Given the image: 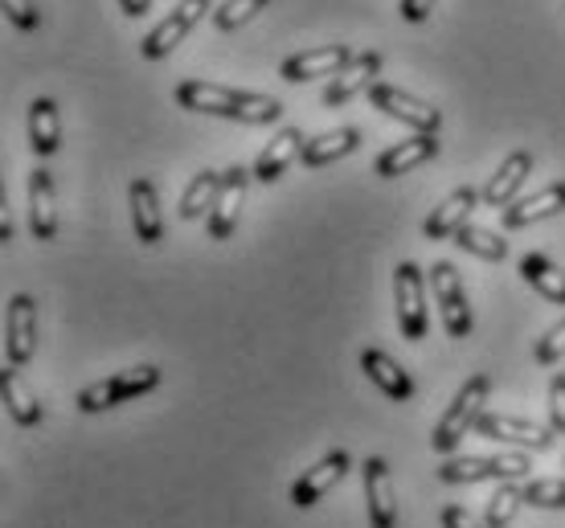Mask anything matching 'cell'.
<instances>
[{"instance_id":"cell-23","label":"cell","mask_w":565,"mask_h":528,"mask_svg":"<svg viewBox=\"0 0 565 528\" xmlns=\"http://www.w3.org/2000/svg\"><path fill=\"white\" fill-rule=\"evenodd\" d=\"M529 172H533V157L529 152H509L504 157V164L492 172V181L483 185V205H500V209H509L512 201H516V193L524 188V181H529Z\"/></svg>"},{"instance_id":"cell-25","label":"cell","mask_w":565,"mask_h":528,"mask_svg":"<svg viewBox=\"0 0 565 528\" xmlns=\"http://www.w3.org/2000/svg\"><path fill=\"white\" fill-rule=\"evenodd\" d=\"M521 279L533 291H537L541 300H550V303H557V308H565V271L553 262V258H545V255H537V250H529V255H521Z\"/></svg>"},{"instance_id":"cell-31","label":"cell","mask_w":565,"mask_h":528,"mask_svg":"<svg viewBox=\"0 0 565 528\" xmlns=\"http://www.w3.org/2000/svg\"><path fill=\"white\" fill-rule=\"evenodd\" d=\"M521 504H524L521 500V487H516V484H500L492 492L488 508H483V525H488V528H509Z\"/></svg>"},{"instance_id":"cell-12","label":"cell","mask_w":565,"mask_h":528,"mask_svg":"<svg viewBox=\"0 0 565 528\" xmlns=\"http://www.w3.org/2000/svg\"><path fill=\"white\" fill-rule=\"evenodd\" d=\"M353 57H356L353 50H349V45H340V42L316 45V50H299V54H291L279 66V78H282V83H291V86L311 83V78H324V74H332V78H337V74L344 71Z\"/></svg>"},{"instance_id":"cell-17","label":"cell","mask_w":565,"mask_h":528,"mask_svg":"<svg viewBox=\"0 0 565 528\" xmlns=\"http://www.w3.org/2000/svg\"><path fill=\"white\" fill-rule=\"evenodd\" d=\"M377 74H382V54H373V50L356 54L353 62L324 86V107H344V103L356 99L361 90H373V86H377Z\"/></svg>"},{"instance_id":"cell-14","label":"cell","mask_w":565,"mask_h":528,"mask_svg":"<svg viewBox=\"0 0 565 528\" xmlns=\"http://www.w3.org/2000/svg\"><path fill=\"white\" fill-rule=\"evenodd\" d=\"M361 484H365L369 528H397L394 479H390V463L382 455H369L361 463Z\"/></svg>"},{"instance_id":"cell-1","label":"cell","mask_w":565,"mask_h":528,"mask_svg":"<svg viewBox=\"0 0 565 528\" xmlns=\"http://www.w3.org/2000/svg\"><path fill=\"white\" fill-rule=\"evenodd\" d=\"M177 107L198 115H217V119H234L246 128H267L282 119V103L275 95H255V90H234L222 83H201V78H184L177 86Z\"/></svg>"},{"instance_id":"cell-19","label":"cell","mask_w":565,"mask_h":528,"mask_svg":"<svg viewBox=\"0 0 565 528\" xmlns=\"http://www.w3.org/2000/svg\"><path fill=\"white\" fill-rule=\"evenodd\" d=\"M438 157V140L435 136H411V140H397L394 148H385L382 157L373 160V172L394 181V176H406V172L423 169Z\"/></svg>"},{"instance_id":"cell-32","label":"cell","mask_w":565,"mask_h":528,"mask_svg":"<svg viewBox=\"0 0 565 528\" xmlns=\"http://www.w3.org/2000/svg\"><path fill=\"white\" fill-rule=\"evenodd\" d=\"M521 500L529 508H565V479L562 475H553V479H524Z\"/></svg>"},{"instance_id":"cell-38","label":"cell","mask_w":565,"mask_h":528,"mask_svg":"<svg viewBox=\"0 0 565 528\" xmlns=\"http://www.w3.org/2000/svg\"><path fill=\"white\" fill-rule=\"evenodd\" d=\"M119 9L128 17H148L152 13V0H119Z\"/></svg>"},{"instance_id":"cell-5","label":"cell","mask_w":565,"mask_h":528,"mask_svg":"<svg viewBox=\"0 0 565 528\" xmlns=\"http://www.w3.org/2000/svg\"><path fill=\"white\" fill-rule=\"evenodd\" d=\"M394 312L397 328L406 341H423L430 328V315H426V271L418 262H397L394 271Z\"/></svg>"},{"instance_id":"cell-18","label":"cell","mask_w":565,"mask_h":528,"mask_svg":"<svg viewBox=\"0 0 565 528\" xmlns=\"http://www.w3.org/2000/svg\"><path fill=\"white\" fill-rule=\"evenodd\" d=\"M29 234L38 243H54L57 238V197L54 176L45 169L29 172Z\"/></svg>"},{"instance_id":"cell-30","label":"cell","mask_w":565,"mask_h":528,"mask_svg":"<svg viewBox=\"0 0 565 528\" xmlns=\"http://www.w3.org/2000/svg\"><path fill=\"white\" fill-rule=\"evenodd\" d=\"M267 4L270 0H226V4L213 9V25L222 29V33H238V29L250 25Z\"/></svg>"},{"instance_id":"cell-10","label":"cell","mask_w":565,"mask_h":528,"mask_svg":"<svg viewBox=\"0 0 565 528\" xmlns=\"http://www.w3.org/2000/svg\"><path fill=\"white\" fill-rule=\"evenodd\" d=\"M38 353V303L33 295L17 291L9 300V315H4V357L9 369H25Z\"/></svg>"},{"instance_id":"cell-34","label":"cell","mask_w":565,"mask_h":528,"mask_svg":"<svg viewBox=\"0 0 565 528\" xmlns=\"http://www.w3.org/2000/svg\"><path fill=\"white\" fill-rule=\"evenodd\" d=\"M4 17H9L21 33H33V29L42 25V13H38L33 0H4Z\"/></svg>"},{"instance_id":"cell-27","label":"cell","mask_w":565,"mask_h":528,"mask_svg":"<svg viewBox=\"0 0 565 528\" xmlns=\"http://www.w3.org/2000/svg\"><path fill=\"white\" fill-rule=\"evenodd\" d=\"M0 394H4V410L13 414V422L21 430H33V427H42V401L33 398L25 389V381H21V373L17 369H4V377H0Z\"/></svg>"},{"instance_id":"cell-39","label":"cell","mask_w":565,"mask_h":528,"mask_svg":"<svg viewBox=\"0 0 565 528\" xmlns=\"http://www.w3.org/2000/svg\"><path fill=\"white\" fill-rule=\"evenodd\" d=\"M0 238H4V243H13V217H9V209L0 214Z\"/></svg>"},{"instance_id":"cell-24","label":"cell","mask_w":565,"mask_h":528,"mask_svg":"<svg viewBox=\"0 0 565 528\" xmlns=\"http://www.w3.org/2000/svg\"><path fill=\"white\" fill-rule=\"evenodd\" d=\"M356 148H361V128L324 131V136H311V140L303 143L299 164H303V169H324V164H337V160L353 157Z\"/></svg>"},{"instance_id":"cell-22","label":"cell","mask_w":565,"mask_h":528,"mask_svg":"<svg viewBox=\"0 0 565 528\" xmlns=\"http://www.w3.org/2000/svg\"><path fill=\"white\" fill-rule=\"evenodd\" d=\"M303 143H308V136L299 128H282L275 140L258 152V160H255V181H263V185H270V181H279L282 172L291 169L299 157H303Z\"/></svg>"},{"instance_id":"cell-21","label":"cell","mask_w":565,"mask_h":528,"mask_svg":"<svg viewBox=\"0 0 565 528\" xmlns=\"http://www.w3.org/2000/svg\"><path fill=\"white\" fill-rule=\"evenodd\" d=\"M361 369H365L369 381L382 389L390 401H414V377L402 369L390 353H382V348H365V353H361Z\"/></svg>"},{"instance_id":"cell-28","label":"cell","mask_w":565,"mask_h":528,"mask_svg":"<svg viewBox=\"0 0 565 528\" xmlns=\"http://www.w3.org/2000/svg\"><path fill=\"white\" fill-rule=\"evenodd\" d=\"M217 188H222V172L217 169H201L181 197V217L184 222H198L201 214H210L213 201H217Z\"/></svg>"},{"instance_id":"cell-6","label":"cell","mask_w":565,"mask_h":528,"mask_svg":"<svg viewBox=\"0 0 565 528\" xmlns=\"http://www.w3.org/2000/svg\"><path fill=\"white\" fill-rule=\"evenodd\" d=\"M369 107L382 111L385 119H397V123L414 128V136H435V131L443 128V111H438V107L414 99V95H406V90H397V86H390V83H377L369 90Z\"/></svg>"},{"instance_id":"cell-26","label":"cell","mask_w":565,"mask_h":528,"mask_svg":"<svg viewBox=\"0 0 565 528\" xmlns=\"http://www.w3.org/2000/svg\"><path fill=\"white\" fill-rule=\"evenodd\" d=\"M29 148H33V157H54L62 148V115H57L54 99L29 103Z\"/></svg>"},{"instance_id":"cell-8","label":"cell","mask_w":565,"mask_h":528,"mask_svg":"<svg viewBox=\"0 0 565 528\" xmlns=\"http://www.w3.org/2000/svg\"><path fill=\"white\" fill-rule=\"evenodd\" d=\"M210 9H213L210 0H177V4L169 9V17H164V21H160V25H156L152 33H148V37L140 42V54L148 57V62H160V57H169L172 50H177V45H181L184 37L193 33V25H198V21L210 13Z\"/></svg>"},{"instance_id":"cell-29","label":"cell","mask_w":565,"mask_h":528,"mask_svg":"<svg viewBox=\"0 0 565 528\" xmlns=\"http://www.w3.org/2000/svg\"><path fill=\"white\" fill-rule=\"evenodd\" d=\"M451 243L459 246L463 255H476V258H483V262H504V258H509V243H504V238H495L492 229L471 226V222L455 234Z\"/></svg>"},{"instance_id":"cell-36","label":"cell","mask_w":565,"mask_h":528,"mask_svg":"<svg viewBox=\"0 0 565 528\" xmlns=\"http://www.w3.org/2000/svg\"><path fill=\"white\" fill-rule=\"evenodd\" d=\"M443 528H488L480 516H471L463 504H447L443 508Z\"/></svg>"},{"instance_id":"cell-7","label":"cell","mask_w":565,"mask_h":528,"mask_svg":"<svg viewBox=\"0 0 565 528\" xmlns=\"http://www.w3.org/2000/svg\"><path fill=\"white\" fill-rule=\"evenodd\" d=\"M430 291H435L438 300V315H443V328L451 341H463L471 336V303H467V291H463V279L455 271V262H435L430 267Z\"/></svg>"},{"instance_id":"cell-37","label":"cell","mask_w":565,"mask_h":528,"mask_svg":"<svg viewBox=\"0 0 565 528\" xmlns=\"http://www.w3.org/2000/svg\"><path fill=\"white\" fill-rule=\"evenodd\" d=\"M435 4H438V0H402V4H397V13L406 17L411 25H423V21H430Z\"/></svg>"},{"instance_id":"cell-35","label":"cell","mask_w":565,"mask_h":528,"mask_svg":"<svg viewBox=\"0 0 565 528\" xmlns=\"http://www.w3.org/2000/svg\"><path fill=\"white\" fill-rule=\"evenodd\" d=\"M550 430L565 434V373H557L550 381Z\"/></svg>"},{"instance_id":"cell-16","label":"cell","mask_w":565,"mask_h":528,"mask_svg":"<svg viewBox=\"0 0 565 528\" xmlns=\"http://www.w3.org/2000/svg\"><path fill=\"white\" fill-rule=\"evenodd\" d=\"M480 201L483 197L471 185H459L451 197L443 201V205H435V209H430V217L423 222V234L430 238V243H451L455 234L467 226V217H471V209H476Z\"/></svg>"},{"instance_id":"cell-3","label":"cell","mask_w":565,"mask_h":528,"mask_svg":"<svg viewBox=\"0 0 565 528\" xmlns=\"http://www.w3.org/2000/svg\"><path fill=\"white\" fill-rule=\"evenodd\" d=\"M164 381V373L156 369V365H136V369H119L111 377H103L95 386H86L78 394V410L83 414H103V410H115V406H124V401H136L143 394H152L156 386Z\"/></svg>"},{"instance_id":"cell-9","label":"cell","mask_w":565,"mask_h":528,"mask_svg":"<svg viewBox=\"0 0 565 528\" xmlns=\"http://www.w3.org/2000/svg\"><path fill=\"white\" fill-rule=\"evenodd\" d=\"M476 434L488 439V443H504V446H521V451H550L557 443V434L541 422H529V418L516 414H500V410H488V414L476 422Z\"/></svg>"},{"instance_id":"cell-11","label":"cell","mask_w":565,"mask_h":528,"mask_svg":"<svg viewBox=\"0 0 565 528\" xmlns=\"http://www.w3.org/2000/svg\"><path fill=\"white\" fill-rule=\"evenodd\" d=\"M250 176H255V172L242 169V164H230V169L222 172V188H217V201H213L210 222H205V229H210L213 243H226V238H234L238 217H242V205H246Z\"/></svg>"},{"instance_id":"cell-13","label":"cell","mask_w":565,"mask_h":528,"mask_svg":"<svg viewBox=\"0 0 565 528\" xmlns=\"http://www.w3.org/2000/svg\"><path fill=\"white\" fill-rule=\"evenodd\" d=\"M349 467H353V459H349V451H328L316 467H308V472L299 475L296 484H291V492H287V500L296 504V508H311V504H320L332 492V487L349 475Z\"/></svg>"},{"instance_id":"cell-15","label":"cell","mask_w":565,"mask_h":528,"mask_svg":"<svg viewBox=\"0 0 565 528\" xmlns=\"http://www.w3.org/2000/svg\"><path fill=\"white\" fill-rule=\"evenodd\" d=\"M565 214V181H553V185L537 188V193H529V197H516L504 209V229H529L537 226V222H550V217Z\"/></svg>"},{"instance_id":"cell-2","label":"cell","mask_w":565,"mask_h":528,"mask_svg":"<svg viewBox=\"0 0 565 528\" xmlns=\"http://www.w3.org/2000/svg\"><path fill=\"white\" fill-rule=\"evenodd\" d=\"M488 398H492V381L483 373L467 377L459 394L451 398V406H447V414L438 418V427L430 430V451L435 455H455L467 434H476V422L488 414Z\"/></svg>"},{"instance_id":"cell-20","label":"cell","mask_w":565,"mask_h":528,"mask_svg":"<svg viewBox=\"0 0 565 528\" xmlns=\"http://www.w3.org/2000/svg\"><path fill=\"white\" fill-rule=\"evenodd\" d=\"M128 201H131V229H136V238L143 246H160V238H164V214H160V193H156V185L148 176L131 181Z\"/></svg>"},{"instance_id":"cell-4","label":"cell","mask_w":565,"mask_h":528,"mask_svg":"<svg viewBox=\"0 0 565 528\" xmlns=\"http://www.w3.org/2000/svg\"><path fill=\"white\" fill-rule=\"evenodd\" d=\"M529 455H459L447 459L438 467V479L451 487H467V484H512V479H524L529 475Z\"/></svg>"},{"instance_id":"cell-33","label":"cell","mask_w":565,"mask_h":528,"mask_svg":"<svg viewBox=\"0 0 565 528\" xmlns=\"http://www.w3.org/2000/svg\"><path fill=\"white\" fill-rule=\"evenodd\" d=\"M533 357H537V365H557V360L565 357V315L541 336L537 348H533Z\"/></svg>"}]
</instances>
